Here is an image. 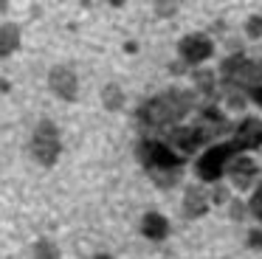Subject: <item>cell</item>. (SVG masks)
<instances>
[{"mask_svg": "<svg viewBox=\"0 0 262 259\" xmlns=\"http://www.w3.org/2000/svg\"><path fill=\"white\" fill-rule=\"evenodd\" d=\"M192 104H194L192 93H186V90H181V88L164 90V93L152 96V99H147L138 107V124L147 130L175 127V124H181L189 116Z\"/></svg>", "mask_w": 262, "mask_h": 259, "instance_id": "1", "label": "cell"}, {"mask_svg": "<svg viewBox=\"0 0 262 259\" xmlns=\"http://www.w3.org/2000/svg\"><path fill=\"white\" fill-rule=\"evenodd\" d=\"M228 124L223 121V116H217L214 110L203 113L200 116V121L194 124H175L169 133L172 138V146H181L183 155H189V152H194L198 146L209 144V141H214L220 133H226Z\"/></svg>", "mask_w": 262, "mask_h": 259, "instance_id": "2", "label": "cell"}, {"mask_svg": "<svg viewBox=\"0 0 262 259\" xmlns=\"http://www.w3.org/2000/svg\"><path fill=\"white\" fill-rule=\"evenodd\" d=\"M220 76L226 90H237V93H248L251 88L262 84V62H254L243 54H234L223 59Z\"/></svg>", "mask_w": 262, "mask_h": 259, "instance_id": "3", "label": "cell"}, {"mask_svg": "<svg viewBox=\"0 0 262 259\" xmlns=\"http://www.w3.org/2000/svg\"><path fill=\"white\" fill-rule=\"evenodd\" d=\"M59 152H62V141H59L57 124L42 118L34 127V135H31V155H34L37 163H42V166H54V163L59 161Z\"/></svg>", "mask_w": 262, "mask_h": 259, "instance_id": "4", "label": "cell"}, {"mask_svg": "<svg viewBox=\"0 0 262 259\" xmlns=\"http://www.w3.org/2000/svg\"><path fill=\"white\" fill-rule=\"evenodd\" d=\"M239 152L243 149H239L234 141H223V144H217V146H209V149L200 155V161H198L200 180H206V183H217L220 175L226 172L228 161H231L234 155H239Z\"/></svg>", "mask_w": 262, "mask_h": 259, "instance_id": "5", "label": "cell"}, {"mask_svg": "<svg viewBox=\"0 0 262 259\" xmlns=\"http://www.w3.org/2000/svg\"><path fill=\"white\" fill-rule=\"evenodd\" d=\"M138 161L144 163L147 172L155 169H181L183 166V155H178L169 144L164 141H141L138 144Z\"/></svg>", "mask_w": 262, "mask_h": 259, "instance_id": "6", "label": "cell"}, {"mask_svg": "<svg viewBox=\"0 0 262 259\" xmlns=\"http://www.w3.org/2000/svg\"><path fill=\"white\" fill-rule=\"evenodd\" d=\"M214 54V42H211L206 34H186V37L178 42V56H181L186 65H200L209 56Z\"/></svg>", "mask_w": 262, "mask_h": 259, "instance_id": "7", "label": "cell"}, {"mask_svg": "<svg viewBox=\"0 0 262 259\" xmlns=\"http://www.w3.org/2000/svg\"><path fill=\"white\" fill-rule=\"evenodd\" d=\"M48 88L54 90V96H59L62 101H76L79 96V79L71 68L65 65H54L48 71Z\"/></svg>", "mask_w": 262, "mask_h": 259, "instance_id": "8", "label": "cell"}, {"mask_svg": "<svg viewBox=\"0 0 262 259\" xmlns=\"http://www.w3.org/2000/svg\"><path fill=\"white\" fill-rule=\"evenodd\" d=\"M226 172H228V178H231V183L237 186L239 191H245L256 178V163L251 161L248 155H234L231 163L226 166Z\"/></svg>", "mask_w": 262, "mask_h": 259, "instance_id": "9", "label": "cell"}, {"mask_svg": "<svg viewBox=\"0 0 262 259\" xmlns=\"http://www.w3.org/2000/svg\"><path fill=\"white\" fill-rule=\"evenodd\" d=\"M234 144L239 149H259L262 146V121L259 118H245L234 133Z\"/></svg>", "mask_w": 262, "mask_h": 259, "instance_id": "10", "label": "cell"}, {"mask_svg": "<svg viewBox=\"0 0 262 259\" xmlns=\"http://www.w3.org/2000/svg\"><path fill=\"white\" fill-rule=\"evenodd\" d=\"M206 211H209V197H206V191L198 189V186H189L186 195H183V214L189 220H198Z\"/></svg>", "mask_w": 262, "mask_h": 259, "instance_id": "11", "label": "cell"}, {"mask_svg": "<svg viewBox=\"0 0 262 259\" xmlns=\"http://www.w3.org/2000/svg\"><path fill=\"white\" fill-rule=\"evenodd\" d=\"M141 231H144L147 240L161 242V240H166V234H169V220H166L164 214H158V211H147L144 220H141Z\"/></svg>", "mask_w": 262, "mask_h": 259, "instance_id": "12", "label": "cell"}, {"mask_svg": "<svg viewBox=\"0 0 262 259\" xmlns=\"http://www.w3.org/2000/svg\"><path fill=\"white\" fill-rule=\"evenodd\" d=\"M20 48V26L17 23H6L0 26V59L12 56Z\"/></svg>", "mask_w": 262, "mask_h": 259, "instance_id": "13", "label": "cell"}, {"mask_svg": "<svg viewBox=\"0 0 262 259\" xmlns=\"http://www.w3.org/2000/svg\"><path fill=\"white\" fill-rule=\"evenodd\" d=\"M147 175L161 186V189H169V186H175L178 180H181L183 169H155V172H147Z\"/></svg>", "mask_w": 262, "mask_h": 259, "instance_id": "14", "label": "cell"}, {"mask_svg": "<svg viewBox=\"0 0 262 259\" xmlns=\"http://www.w3.org/2000/svg\"><path fill=\"white\" fill-rule=\"evenodd\" d=\"M31 259H62V256H59V248L51 240H40L31 248Z\"/></svg>", "mask_w": 262, "mask_h": 259, "instance_id": "15", "label": "cell"}, {"mask_svg": "<svg viewBox=\"0 0 262 259\" xmlns=\"http://www.w3.org/2000/svg\"><path fill=\"white\" fill-rule=\"evenodd\" d=\"M102 101H104V107H107V110H119L121 101H124V93H121L119 84H107V88L102 90Z\"/></svg>", "mask_w": 262, "mask_h": 259, "instance_id": "16", "label": "cell"}, {"mask_svg": "<svg viewBox=\"0 0 262 259\" xmlns=\"http://www.w3.org/2000/svg\"><path fill=\"white\" fill-rule=\"evenodd\" d=\"M245 34L251 39H259L262 37V14H251L248 23H245Z\"/></svg>", "mask_w": 262, "mask_h": 259, "instance_id": "17", "label": "cell"}, {"mask_svg": "<svg viewBox=\"0 0 262 259\" xmlns=\"http://www.w3.org/2000/svg\"><path fill=\"white\" fill-rule=\"evenodd\" d=\"M158 17H175L178 14V0H155Z\"/></svg>", "mask_w": 262, "mask_h": 259, "instance_id": "18", "label": "cell"}, {"mask_svg": "<svg viewBox=\"0 0 262 259\" xmlns=\"http://www.w3.org/2000/svg\"><path fill=\"white\" fill-rule=\"evenodd\" d=\"M194 79H198V84H200V90H203V93H209V96L214 93V73H209V71H200Z\"/></svg>", "mask_w": 262, "mask_h": 259, "instance_id": "19", "label": "cell"}, {"mask_svg": "<svg viewBox=\"0 0 262 259\" xmlns=\"http://www.w3.org/2000/svg\"><path fill=\"white\" fill-rule=\"evenodd\" d=\"M248 208H251V214H254L256 220L262 223V186L254 191V197H251V203H248Z\"/></svg>", "mask_w": 262, "mask_h": 259, "instance_id": "20", "label": "cell"}, {"mask_svg": "<svg viewBox=\"0 0 262 259\" xmlns=\"http://www.w3.org/2000/svg\"><path fill=\"white\" fill-rule=\"evenodd\" d=\"M228 200V189L226 186H214L211 189V197H209V203H214V206H220V203H226Z\"/></svg>", "mask_w": 262, "mask_h": 259, "instance_id": "21", "label": "cell"}, {"mask_svg": "<svg viewBox=\"0 0 262 259\" xmlns=\"http://www.w3.org/2000/svg\"><path fill=\"white\" fill-rule=\"evenodd\" d=\"M228 211H231V220H243V217H245V206H243V200H231Z\"/></svg>", "mask_w": 262, "mask_h": 259, "instance_id": "22", "label": "cell"}, {"mask_svg": "<svg viewBox=\"0 0 262 259\" xmlns=\"http://www.w3.org/2000/svg\"><path fill=\"white\" fill-rule=\"evenodd\" d=\"M248 245L251 248H262V231H251V234H248Z\"/></svg>", "mask_w": 262, "mask_h": 259, "instance_id": "23", "label": "cell"}, {"mask_svg": "<svg viewBox=\"0 0 262 259\" xmlns=\"http://www.w3.org/2000/svg\"><path fill=\"white\" fill-rule=\"evenodd\" d=\"M248 96H251V99H254L256 104L262 107V84H256V88H251V90H248Z\"/></svg>", "mask_w": 262, "mask_h": 259, "instance_id": "24", "label": "cell"}, {"mask_svg": "<svg viewBox=\"0 0 262 259\" xmlns=\"http://www.w3.org/2000/svg\"><path fill=\"white\" fill-rule=\"evenodd\" d=\"M107 3H110V6H116V9H121V6L127 3V0H107Z\"/></svg>", "mask_w": 262, "mask_h": 259, "instance_id": "25", "label": "cell"}, {"mask_svg": "<svg viewBox=\"0 0 262 259\" xmlns=\"http://www.w3.org/2000/svg\"><path fill=\"white\" fill-rule=\"evenodd\" d=\"M6 9H9V0H0V14H3Z\"/></svg>", "mask_w": 262, "mask_h": 259, "instance_id": "26", "label": "cell"}, {"mask_svg": "<svg viewBox=\"0 0 262 259\" xmlns=\"http://www.w3.org/2000/svg\"><path fill=\"white\" fill-rule=\"evenodd\" d=\"M91 259H113L110 253H96V256H91Z\"/></svg>", "mask_w": 262, "mask_h": 259, "instance_id": "27", "label": "cell"}]
</instances>
